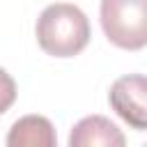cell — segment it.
I'll return each instance as SVG.
<instances>
[{"mask_svg":"<svg viewBox=\"0 0 147 147\" xmlns=\"http://www.w3.org/2000/svg\"><path fill=\"white\" fill-rule=\"evenodd\" d=\"M108 101L113 110L136 131L147 129V80L142 74H129L110 85Z\"/></svg>","mask_w":147,"mask_h":147,"instance_id":"3","label":"cell"},{"mask_svg":"<svg viewBox=\"0 0 147 147\" xmlns=\"http://www.w3.org/2000/svg\"><path fill=\"white\" fill-rule=\"evenodd\" d=\"M55 142V129L44 115H25L16 119L7 133L9 147H53Z\"/></svg>","mask_w":147,"mask_h":147,"instance_id":"5","label":"cell"},{"mask_svg":"<svg viewBox=\"0 0 147 147\" xmlns=\"http://www.w3.org/2000/svg\"><path fill=\"white\" fill-rule=\"evenodd\" d=\"M34 34L44 53L53 57H74L90 44L92 30L85 11L78 5L53 2L39 14Z\"/></svg>","mask_w":147,"mask_h":147,"instance_id":"1","label":"cell"},{"mask_svg":"<svg viewBox=\"0 0 147 147\" xmlns=\"http://www.w3.org/2000/svg\"><path fill=\"white\" fill-rule=\"evenodd\" d=\"M101 28L110 44L140 51L147 44V0H101Z\"/></svg>","mask_w":147,"mask_h":147,"instance_id":"2","label":"cell"},{"mask_svg":"<svg viewBox=\"0 0 147 147\" xmlns=\"http://www.w3.org/2000/svg\"><path fill=\"white\" fill-rule=\"evenodd\" d=\"M16 101V83L14 78L0 67V115L7 113Z\"/></svg>","mask_w":147,"mask_h":147,"instance_id":"6","label":"cell"},{"mask_svg":"<svg viewBox=\"0 0 147 147\" xmlns=\"http://www.w3.org/2000/svg\"><path fill=\"white\" fill-rule=\"evenodd\" d=\"M124 142V133L117 129L115 122H110L103 115L83 117L69 133V147H122Z\"/></svg>","mask_w":147,"mask_h":147,"instance_id":"4","label":"cell"}]
</instances>
